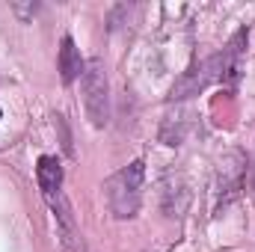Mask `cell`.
I'll list each match as a JSON object with an SVG mask.
<instances>
[{
    "label": "cell",
    "mask_w": 255,
    "mask_h": 252,
    "mask_svg": "<svg viewBox=\"0 0 255 252\" xmlns=\"http://www.w3.org/2000/svg\"><path fill=\"white\" fill-rule=\"evenodd\" d=\"M142 181H145V163L142 160H133L122 166L119 172H113L104 184L107 193V205H110V214L116 220H130L136 217L139 211V202H142Z\"/></svg>",
    "instance_id": "1"
},
{
    "label": "cell",
    "mask_w": 255,
    "mask_h": 252,
    "mask_svg": "<svg viewBox=\"0 0 255 252\" xmlns=\"http://www.w3.org/2000/svg\"><path fill=\"white\" fill-rule=\"evenodd\" d=\"M80 89H83V107L86 116L95 127H104L110 122V83H107V71L98 57H92L83 74H80Z\"/></svg>",
    "instance_id": "2"
},
{
    "label": "cell",
    "mask_w": 255,
    "mask_h": 252,
    "mask_svg": "<svg viewBox=\"0 0 255 252\" xmlns=\"http://www.w3.org/2000/svg\"><path fill=\"white\" fill-rule=\"evenodd\" d=\"M214 80H220V57H208L202 63L190 65L169 89V101H184V98H193L199 92H205Z\"/></svg>",
    "instance_id": "3"
},
{
    "label": "cell",
    "mask_w": 255,
    "mask_h": 252,
    "mask_svg": "<svg viewBox=\"0 0 255 252\" xmlns=\"http://www.w3.org/2000/svg\"><path fill=\"white\" fill-rule=\"evenodd\" d=\"M48 202H51V211H54V217H57V238H60L63 250L65 252H86L83 235H80V229H77V220H74V214H71L68 199H65L63 193H57V196H48Z\"/></svg>",
    "instance_id": "4"
},
{
    "label": "cell",
    "mask_w": 255,
    "mask_h": 252,
    "mask_svg": "<svg viewBox=\"0 0 255 252\" xmlns=\"http://www.w3.org/2000/svg\"><path fill=\"white\" fill-rule=\"evenodd\" d=\"M244 45H247V27L232 36V42L217 54L220 57V80L235 86L241 77V60H244Z\"/></svg>",
    "instance_id": "5"
},
{
    "label": "cell",
    "mask_w": 255,
    "mask_h": 252,
    "mask_svg": "<svg viewBox=\"0 0 255 252\" xmlns=\"http://www.w3.org/2000/svg\"><path fill=\"white\" fill-rule=\"evenodd\" d=\"M57 63H60V77H63V83H74V80L83 74L86 63H83V57H80V51H77V45H74L71 36H63Z\"/></svg>",
    "instance_id": "6"
},
{
    "label": "cell",
    "mask_w": 255,
    "mask_h": 252,
    "mask_svg": "<svg viewBox=\"0 0 255 252\" xmlns=\"http://www.w3.org/2000/svg\"><path fill=\"white\" fill-rule=\"evenodd\" d=\"M36 181H39V187L45 193V199L57 196L60 187H63V166H60V160L51 157V154H42L39 163H36Z\"/></svg>",
    "instance_id": "7"
},
{
    "label": "cell",
    "mask_w": 255,
    "mask_h": 252,
    "mask_svg": "<svg viewBox=\"0 0 255 252\" xmlns=\"http://www.w3.org/2000/svg\"><path fill=\"white\" fill-rule=\"evenodd\" d=\"M0 119H3V110H0Z\"/></svg>",
    "instance_id": "8"
}]
</instances>
